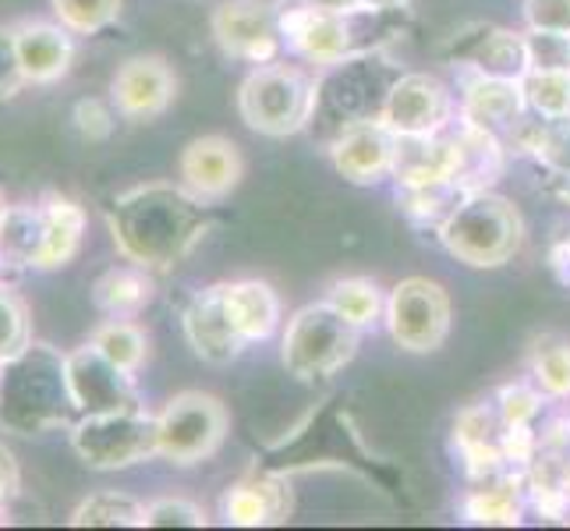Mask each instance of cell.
Segmentation results:
<instances>
[{"label": "cell", "mask_w": 570, "mask_h": 531, "mask_svg": "<svg viewBox=\"0 0 570 531\" xmlns=\"http://www.w3.org/2000/svg\"><path fill=\"white\" fill-rule=\"evenodd\" d=\"M65 354L32 341L18 358L0 365V429L11 436H43L71 422Z\"/></svg>", "instance_id": "7a4b0ae2"}, {"label": "cell", "mask_w": 570, "mask_h": 531, "mask_svg": "<svg viewBox=\"0 0 570 531\" xmlns=\"http://www.w3.org/2000/svg\"><path fill=\"white\" fill-rule=\"evenodd\" d=\"M524 22L528 29L570 36V0H524Z\"/></svg>", "instance_id": "60d3db41"}, {"label": "cell", "mask_w": 570, "mask_h": 531, "mask_svg": "<svg viewBox=\"0 0 570 531\" xmlns=\"http://www.w3.org/2000/svg\"><path fill=\"white\" fill-rule=\"evenodd\" d=\"M181 185L203 203H220L242 185L245 177V160L238 146L224 135H199L181 149L178 160Z\"/></svg>", "instance_id": "9a60e30c"}, {"label": "cell", "mask_w": 570, "mask_h": 531, "mask_svg": "<svg viewBox=\"0 0 570 531\" xmlns=\"http://www.w3.org/2000/svg\"><path fill=\"white\" fill-rule=\"evenodd\" d=\"M524 89L518 78H493V75H475L464 86V117L493 135L514 131L524 121Z\"/></svg>", "instance_id": "44dd1931"}, {"label": "cell", "mask_w": 570, "mask_h": 531, "mask_svg": "<svg viewBox=\"0 0 570 531\" xmlns=\"http://www.w3.org/2000/svg\"><path fill=\"white\" fill-rule=\"evenodd\" d=\"M181 330L188 347L195 351V358H203L206 365H230L245 351L242 333L230 323L224 284H213L191 294V302L181 312Z\"/></svg>", "instance_id": "5bb4252c"}, {"label": "cell", "mask_w": 570, "mask_h": 531, "mask_svg": "<svg viewBox=\"0 0 570 531\" xmlns=\"http://www.w3.org/2000/svg\"><path fill=\"white\" fill-rule=\"evenodd\" d=\"M125 0H50L57 22L75 36H96L121 18Z\"/></svg>", "instance_id": "d6a6232c"}, {"label": "cell", "mask_w": 570, "mask_h": 531, "mask_svg": "<svg viewBox=\"0 0 570 531\" xmlns=\"http://www.w3.org/2000/svg\"><path fill=\"white\" fill-rule=\"evenodd\" d=\"M326 302H330L333 308H337L347 323H355L358 330L368 326V323H376V319H380V312H386L380 287L372 284V281H365V277L333 281V284H330V294H326Z\"/></svg>", "instance_id": "1f68e13d"}, {"label": "cell", "mask_w": 570, "mask_h": 531, "mask_svg": "<svg viewBox=\"0 0 570 531\" xmlns=\"http://www.w3.org/2000/svg\"><path fill=\"white\" fill-rule=\"evenodd\" d=\"M393 153H397V135L383 125V117H365L341 128L330 146V160L351 185H372L393 170Z\"/></svg>", "instance_id": "2e32d148"}, {"label": "cell", "mask_w": 570, "mask_h": 531, "mask_svg": "<svg viewBox=\"0 0 570 531\" xmlns=\"http://www.w3.org/2000/svg\"><path fill=\"white\" fill-rule=\"evenodd\" d=\"M393 177L407 185L425 181H450V142L446 131L436 135H397V153H393Z\"/></svg>", "instance_id": "d4e9b609"}, {"label": "cell", "mask_w": 570, "mask_h": 531, "mask_svg": "<svg viewBox=\"0 0 570 531\" xmlns=\"http://www.w3.org/2000/svg\"><path fill=\"white\" fill-rule=\"evenodd\" d=\"M450 61L475 68V75L521 78L528 75V47L521 32L500 26H468L450 39Z\"/></svg>", "instance_id": "e0dca14e"}, {"label": "cell", "mask_w": 570, "mask_h": 531, "mask_svg": "<svg viewBox=\"0 0 570 531\" xmlns=\"http://www.w3.org/2000/svg\"><path fill=\"white\" fill-rule=\"evenodd\" d=\"M14 39L18 61H22L29 86H57L75 65V32L61 22H18L8 29Z\"/></svg>", "instance_id": "ac0fdd59"}, {"label": "cell", "mask_w": 570, "mask_h": 531, "mask_svg": "<svg viewBox=\"0 0 570 531\" xmlns=\"http://www.w3.org/2000/svg\"><path fill=\"white\" fill-rule=\"evenodd\" d=\"M68 524L71 528H142L146 503H139L128 493H117V489H104V493H92L78 503Z\"/></svg>", "instance_id": "4316f807"}, {"label": "cell", "mask_w": 570, "mask_h": 531, "mask_svg": "<svg viewBox=\"0 0 570 531\" xmlns=\"http://www.w3.org/2000/svg\"><path fill=\"white\" fill-rule=\"evenodd\" d=\"M230 415L220 397L203 390H185L170 397L156 415V458L191 468L224 446Z\"/></svg>", "instance_id": "52a82bcc"}, {"label": "cell", "mask_w": 570, "mask_h": 531, "mask_svg": "<svg viewBox=\"0 0 570 531\" xmlns=\"http://www.w3.org/2000/svg\"><path fill=\"white\" fill-rule=\"evenodd\" d=\"M92 347H100V354H107V358L117 365V368H125V372H139L146 365V354H149V337H146V330L139 323H131V319H107L92 330V337H89Z\"/></svg>", "instance_id": "83f0119b"}, {"label": "cell", "mask_w": 570, "mask_h": 531, "mask_svg": "<svg viewBox=\"0 0 570 531\" xmlns=\"http://www.w3.org/2000/svg\"><path fill=\"white\" fill-rule=\"evenodd\" d=\"M281 14V36L284 43L305 57L308 65H323V68H337L344 61H355L358 43H355V29H351V11H323L308 0H284L277 8Z\"/></svg>", "instance_id": "9c48e42d"}, {"label": "cell", "mask_w": 570, "mask_h": 531, "mask_svg": "<svg viewBox=\"0 0 570 531\" xmlns=\"http://www.w3.org/2000/svg\"><path fill=\"white\" fill-rule=\"evenodd\" d=\"M4 269H8V266H4V255H0V273H4Z\"/></svg>", "instance_id": "681fc988"}, {"label": "cell", "mask_w": 570, "mask_h": 531, "mask_svg": "<svg viewBox=\"0 0 570 531\" xmlns=\"http://www.w3.org/2000/svg\"><path fill=\"white\" fill-rule=\"evenodd\" d=\"M358 351V326L347 323L330 302L305 305L284 330L281 358L294 380H330Z\"/></svg>", "instance_id": "5b68a950"}, {"label": "cell", "mask_w": 570, "mask_h": 531, "mask_svg": "<svg viewBox=\"0 0 570 531\" xmlns=\"http://www.w3.org/2000/svg\"><path fill=\"white\" fill-rule=\"evenodd\" d=\"M497 411H500V419L507 429H524V425H532L539 419V411H542V397L532 390V386H503L500 390V397H497Z\"/></svg>", "instance_id": "f35d334b"}, {"label": "cell", "mask_w": 570, "mask_h": 531, "mask_svg": "<svg viewBox=\"0 0 570 531\" xmlns=\"http://www.w3.org/2000/svg\"><path fill=\"white\" fill-rule=\"evenodd\" d=\"M26 86H29V82H26L22 61H18L14 39H11V32L4 29V32H0V104L14 100V96L22 92Z\"/></svg>", "instance_id": "b9f144b4"}, {"label": "cell", "mask_w": 570, "mask_h": 531, "mask_svg": "<svg viewBox=\"0 0 570 531\" xmlns=\"http://www.w3.org/2000/svg\"><path fill=\"white\" fill-rule=\"evenodd\" d=\"M440 242L458 263L475 269H497L518 255L524 242V220L518 206L497 191H471L440 224Z\"/></svg>", "instance_id": "3957f363"}, {"label": "cell", "mask_w": 570, "mask_h": 531, "mask_svg": "<svg viewBox=\"0 0 570 531\" xmlns=\"http://www.w3.org/2000/svg\"><path fill=\"white\" fill-rule=\"evenodd\" d=\"M206 524H209L206 510L185 496H160L146 503L142 528H206Z\"/></svg>", "instance_id": "74e56055"}, {"label": "cell", "mask_w": 570, "mask_h": 531, "mask_svg": "<svg viewBox=\"0 0 570 531\" xmlns=\"http://www.w3.org/2000/svg\"><path fill=\"white\" fill-rule=\"evenodd\" d=\"M532 380L549 397H570V344L542 341L532 354Z\"/></svg>", "instance_id": "d590c367"}, {"label": "cell", "mask_w": 570, "mask_h": 531, "mask_svg": "<svg viewBox=\"0 0 570 531\" xmlns=\"http://www.w3.org/2000/svg\"><path fill=\"white\" fill-rule=\"evenodd\" d=\"M224 302L245 344L269 341L281 326V298L266 281H230L224 284Z\"/></svg>", "instance_id": "603a6c76"}, {"label": "cell", "mask_w": 570, "mask_h": 531, "mask_svg": "<svg viewBox=\"0 0 570 531\" xmlns=\"http://www.w3.org/2000/svg\"><path fill=\"white\" fill-rule=\"evenodd\" d=\"M43 248V206L18 203L0 216V255L8 269H36Z\"/></svg>", "instance_id": "484cf974"}, {"label": "cell", "mask_w": 570, "mask_h": 531, "mask_svg": "<svg viewBox=\"0 0 570 531\" xmlns=\"http://www.w3.org/2000/svg\"><path fill=\"white\" fill-rule=\"evenodd\" d=\"M71 121H75V128H78V135H82V139H89V142H107L110 135H114L117 114L104 100L89 96V100H78L75 104Z\"/></svg>", "instance_id": "ab89813d"}, {"label": "cell", "mask_w": 570, "mask_h": 531, "mask_svg": "<svg viewBox=\"0 0 570 531\" xmlns=\"http://www.w3.org/2000/svg\"><path fill=\"white\" fill-rule=\"evenodd\" d=\"M454 308L450 294L429 277H407L386 298V330L397 347L411 354H429L443 347Z\"/></svg>", "instance_id": "ba28073f"}, {"label": "cell", "mask_w": 570, "mask_h": 531, "mask_svg": "<svg viewBox=\"0 0 570 531\" xmlns=\"http://www.w3.org/2000/svg\"><path fill=\"white\" fill-rule=\"evenodd\" d=\"M43 248H39L36 269H61L68 266L86 238V209L68 195H43Z\"/></svg>", "instance_id": "7402d4cb"}, {"label": "cell", "mask_w": 570, "mask_h": 531, "mask_svg": "<svg viewBox=\"0 0 570 531\" xmlns=\"http://www.w3.org/2000/svg\"><path fill=\"white\" fill-rule=\"evenodd\" d=\"M75 458L92 471H125L156 458V415L146 407L100 411V415H78L71 422Z\"/></svg>", "instance_id": "8992f818"}, {"label": "cell", "mask_w": 570, "mask_h": 531, "mask_svg": "<svg viewBox=\"0 0 570 531\" xmlns=\"http://www.w3.org/2000/svg\"><path fill=\"white\" fill-rule=\"evenodd\" d=\"M411 0H362V8H376V11H393V8H407Z\"/></svg>", "instance_id": "bcb514c9"}, {"label": "cell", "mask_w": 570, "mask_h": 531, "mask_svg": "<svg viewBox=\"0 0 570 531\" xmlns=\"http://www.w3.org/2000/svg\"><path fill=\"white\" fill-rule=\"evenodd\" d=\"M563 195H567V199H570V177H567V188H563Z\"/></svg>", "instance_id": "c3c4849f"}, {"label": "cell", "mask_w": 570, "mask_h": 531, "mask_svg": "<svg viewBox=\"0 0 570 531\" xmlns=\"http://www.w3.org/2000/svg\"><path fill=\"white\" fill-rule=\"evenodd\" d=\"M443 131L450 142V181L464 188L468 195L493 188V181L503 170V149L497 135L475 121H468L464 114L458 125L450 121Z\"/></svg>", "instance_id": "d6986e66"}, {"label": "cell", "mask_w": 570, "mask_h": 531, "mask_svg": "<svg viewBox=\"0 0 570 531\" xmlns=\"http://www.w3.org/2000/svg\"><path fill=\"white\" fill-rule=\"evenodd\" d=\"M450 92L440 78L425 71L397 75L383 100V125L393 135H436L450 125Z\"/></svg>", "instance_id": "7c38bea8"}, {"label": "cell", "mask_w": 570, "mask_h": 531, "mask_svg": "<svg viewBox=\"0 0 570 531\" xmlns=\"http://www.w3.org/2000/svg\"><path fill=\"white\" fill-rule=\"evenodd\" d=\"M528 71H570V36L567 32H546L528 29Z\"/></svg>", "instance_id": "8d00e7d4"}, {"label": "cell", "mask_w": 570, "mask_h": 531, "mask_svg": "<svg viewBox=\"0 0 570 531\" xmlns=\"http://www.w3.org/2000/svg\"><path fill=\"white\" fill-rule=\"evenodd\" d=\"M174 96H178V75L160 53H135L110 78V100L128 121H153L167 114Z\"/></svg>", "instance_id": "4fadbf2b"}, {"label": "cell", "mask_w": 570, "mask_h": 531, "mask_svg": "<svg viewBox=\"0 0 570 531\" xmlns=\"http://www.w3.org/2000/svg\"><path fill=\"white\" fill-rule=\"evenodd\" d=\"M213 227L209 203L195 199L185 185L149 181L114 195L107 230L121 259L164 273L181 266Z\"/></svg>", "instance_id": "6da1fadb"}, {"label": "cell", "mask_w": 570, "mask_h": 531, "mask_svg": "<svg viewBox=\"0 0 570 531\" xmlns=\"http://www.w3.org/2000/svg\"><path fill=\"white\" fill-rule=\"evenodd\" d=\"M153 298H156L153 269L135 266L128 259L121 266L104 269L92 284L96 308H100L104 316H114V319H135Z\"/></svg>", "instance_id": "cb8c5ba5"}, {"label": "cell", "mask_w": 570, "mask_h": 531, "mask_svg": "<svg viewBox=\"0 0 570 531\" xmlns=\"http://www.w3.org/2000/svg\"><path fill=\"white\" fill-rule=\"evenodd\" d=\"M308 4H316V8H323V11H337V14H344V11L362 8V0H308Z\"/></svg>", "instance_id": "f6af8a7d"}, {"label": "cell", "mask_w": 570, "mask_h": 531, "mask_svg": "<svg viewBox=\"0 0 570 531\" xmlns=\"http://www.w3.org/2000/svg\"><path fill=\"white\" fill-rule=\"evenodd\" d=\"M521 89L528 110L539 117H570V71H528Z\"/></svg>", "instance_id": "e575fe53"}, {"label": "cell", "mask_w": 570, "mask_h": 531, "mask_svg": "<svg viewBox=\"0 0 570 531\" xmlns=\"http://www.w3.org/2000/svg\"><path fill=\"white\" fill-rule=\"evenodd\" d=\"M65 380L75 415H100V411H121V407H142L135 393L131 372L117 368L100 347L89 341L65 354Z\"/></svg>", "instance_id": "30bf717a"}, {"label": "cell", "mask_w": 570, "mask_h": 531, "mask_svg": "<svg viewBox=\"0 0 570 531\" xmlns=\"http://www.w3.org/2000/svg\"><path fill=\"white\" fill-rule=\"evenodd\" d=\"M213 39L234 61L269 65L281 53V14L263 0H227L209 18Z\"/></svg>", "instance_id": "8fae6325"}, {"label": "cell", "mask_w": 570, "mask_h": 531, "mask_svg": "<svg viewBox=\"0 0 570 531\" xmlns=\"http://www.w3.org/2000/svg\"><path fill=\"white\" fill-rule=\"evenodd\" d=\"M220 514L234 528H266L291 518V485L277 475H252L224 493Z\"/></svg>", "instance_id": "ffe728a7"}, {"label": "cell", "mask_w": 570, "mask_h": 531, "mask_svg": "<svg viewBox=\"0 0 570 531\" xmlns=\"http://www.w3.org/2000/svg\"><path fill=\"white\" fill-rule=\"evenodd\" d=\"M521 149H528L535 160L557 177H570V117H539V125L524 128Z\"/></svg>", "instance_id": "f546056e"}, {"label": "cell", "mask_w": 570, "mask_h": 531, "mask_svg": "<svg viewBox=\"0 0 570 531\" xmlns=\"http://www.w3.org/2000/svg\"><path fill=\"white\" fill-rule=\"evenodd\" d=\"M553 269H557V277L563 284H570V242H563V245L553 248Z\"/></svg>", "instance_id": "ee69618b"}, {"label": "cell", "mask_w": 570, "mask_h": 531, "mask_svg": "<svg viewBox=\"0 0 570 531\" xmlns=\"http://www.w3.org/2000/svg\"><path fill=\"white\" fill-rule=\"evenodd\" d=\"M4 209H8V203H4V191H0V216H4Z\"/></svg>", "instance_id": "7dc6e473"}, {"label": "cell", "mask_w": 570, "mask_h": 531, "mask_svg": "<svg viewBox=\"0 0 570 531\" xmlns=\"http://www.w3.org/2000/svg\"><path fill=\"white\" fill-rule=\"evenodd\" d=\"M32 344L29 305L14 287L0 284V365H8Z\"/></svg>", "instance_id": "836d02e7"}, {"label": "cell", "mask_w": 570, "mask_h": 531, "mask_svg": "<svg viewBox=\"0 0 570 531\" xmlns=\"http://www.w3.org/2000/svg\"><path fill=\"white\" fill-rule=\"evenodd\" d=\"M316 107H320V82H312L302 68H287L273 61L255 68L238 89L242 121L252 131L266 135V139L298 135L316 117Z\"/></svg>", "instance_id": "277c9868"}, {"label": "cell", "mask_w": 570, "mask_h": 531, "mask_svg": "<svg viewBox=\"0 0 570 531\" xmlns=\"http://www.w3.org/2000/svg\"><path fill=\"white\" fill-rule=\"evenodd\" d=\"M22 493V471H18V461L11 450L0 443V518H8L11 503Z\"/></svg>", "instance_id": "7bdbcfd3"}, {"label": "cell", "mask_w": 570, "mask_h": 531, "mask_svg": "<svg viewBox=\"0 0 570 531\" xmlns=\"http://www.w3.org/2000/svg\"><path fill=\"white\" fill-rule=\"evenodd\" d=\"M464 188H458L454 181H425V185H407L401 188V206L415 224H429L436 227L454 213L464 199Z\"/></svg>", "instance_id": "4dcf8cb0"}, {"label": "cell", "mask_w": 570, "mask_h": 531, "mask_svg": "<svg viewBox=\"0 0 570 531\" xmlns=\"http://www.w3.org/2000/svg\"><path fill=\"white\" fill-rule=\"evenodd\" d=\"M464 518L471 524H500V528L521 524V500L514 479H500L471 489L464 496Z\"/></svg>", "instance_id": "f1b7e54d"}]
</instances>
